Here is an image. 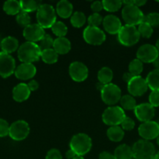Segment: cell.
<instances>
[{"label": "cell", "mask_w": 159, "mask_h": 159, "mask_svg": "<svg viewBox=\"0 0 159 159\" xmlns=\"http://www.w3.org/2000/svg\"><path fill=\"white\" fill-rule=\"evenodd\" d=\"M41 50L38 44L33 42H25L19 47L17 55L19 60L23 63H31L37 61L41 58Z\"/></svg>", "instance_id": "6da1fadb"}, {"label": "cell", "mask_w": 159, "mask_h": 159, "mask_svg": "<svg viewBox=\"0 0 159 159\" xmlns=\"http://www.w3.org/2000/svg\"><path fill=\"white\" fill-rule=\"evenodd\" d=\"M92 148V140L87 134L84 133L77 134L72 138L70 142V149L78 156L87 155Z\"/></svg>", "instance_id": "7a4b0ae2"}, {"label": "cell", "mask_w": 159, "mask_h": 159, "mask_svg": "<svg viewBox=\"0 0 159 159\" xmlns=\"http://www.w3.org/2000/svg\"><path fill=\"white\" fill-rule=\"evenodd\" d=\"M37 24L43 29L51 28L56 22V12L51 5L42 4L37 11L36 14Z\"/></svg>", "instance_id": "3957f363"}, {"label": "cell", "mask_w": 159, "mask_h": 159, "mask_svg": "<svg viewBox=\"0 0 159 159\" xmlns=\"http://www.w3.org/2000/svg\"><path fill=\"white\" fill-rule=\"evenodd\" d=\"M134 159H154L155 155V147L151 141L139 140L132 147Z\"/></svg>", "instance_id": "277c9868"}, {"label": "cell", "mask_w": 159, "mask_h": 159, "mask_svg": "<svg viewBox=\"0 0 159 159\" xmlns=\"http://www.w3.org/2000/svg\"><path fill=\"white\" fill-rule=\"evenodd\" d=\"M140 38V35L135 26L123 25L118 33V40L123 46H133L139 41Z\"/></svg>", "instance_id": "5b68a950"}, {"label": "cell", "mask_w": 159, "mask_h": 159, "mask_svg": "<svg viewBox=\"0 0 159 159\" xmlns=\"http://www.w3.org/2000/svg\"><path fill=\"white\" fill-rule=\"evenodd\" d=\"M126 113L122 107L117 106L108 107L102 113V121L104 124L110 127L118 126L126 118Z\"/></svg>", "instance_id": "8992f818"}, {"label": "cell", "mask_w": 159, "mask_h": 159, "mask_svg": "<svg viewBox=\"0 0 159 159\" xmlns=\"http://www.w3.org/2000/svg\"><path fill=\"white\" fill-rule=\"evenodd\" d=\"M122 16L126 24L137 26L144 21V14L140 8L134 5L124 6L122 10Z\"/></svg>", "instance_id": "52a82bcc"}, {"label": "cell", "mask_w": 159, "mask_h": 159, "mask_svg": "<svg viewBox=\"0 0 159 159\" xmlns=\"http://www.w3.org/2000/svg\"><path fill=\"white\" fill-rule=\"evenodd\" d=\"M121 89L118 85L113 83L104 85L101 90V97L103 102L112 107L115 105L122 97Z\"/></svg>", "instance_id": "ba28073f"}, {"label": "cell", "mask_w": 159, "mask_h": 159, "mask_svg": "<svg viewBox=\"0 0 159 159\" xmlns=\"http://www.w3.org/2000/svg\"><path fill=\"white\" fill-rule=\"evenodd\" d=\"M83 37L86 43L90 45H101L105 41L106 36L104 31L99 27L87 26L83 33Z\"/></svg>", "instance_id": "9c48e42d"}, {"label": "cell", "mask_w": 159, "mask_h": 159, "mask_svg": "<svg viewBox=\"0 0 159 159\" xmlns=\"http://www.w3.org/2000/svg\"><path fill=\"white\" fill-rule=\"evenodd\" d=\"M30 126L26 121L17 120L12 123L9 127V136L17 141L26 139L30 134Z\"/></svg>", "instance_id": "30bf717a"}, {"label": "cell", "mask_w": 159, "mask_h": 159, "mask_svg": "<svg viewBox=\"0 0 159 159\" xmlns=\"http://www.w3.org/2000/svg\"><path fill=\"white\" fill-rule=\"evenodd\" d=\"M159 57V53L155 46L146 43L138 48L137 51V59L143 63H153Z\"/></svg>", "instance_id": "8fae6325"}, {"label": "cell", "mask_w": 159, "mask_h": 159, "mask_svg": "<svg viewBox=\"0 0 159 159\" xmlns=\"http://www.w3.org/2000/svg\"><path fill=\"white\" fill-rule=\"evenodd\" d=\"M16 70L15 59L10 54L0 52V76L4 79L14 74Z\"/></svg>", "instance_id": "7c38bea8"}, {"label": "cell", "mask_w": 159, "mask_h": 159, "mask_svg": "<svg viewBox=\"0 0 159 159\" xmlns=\"http://www.w3.org/2000/svg\"><path fill=\"white\" fill-rule=\"evenodd\" d=\"M69 74L74 82H82L88 77L89 71L83 62L73 61L69 67Z\"/></svg>", "instance_id": "4fadbf2b"}, {"label": "cell", "mask_w": 159, "mask_h": 159, "mask_svg": "<svg viewBox=\"0 0 159 159\" xmlns=\"http://www.w3.org/2000/svg\"><path fill=\"white\" fill-rule=\"evenodd\" d=\"M138 133L146 141L156 139L159 135V125L154 120L142 123L138 127Z\"/></svg>", "instance_id": "5bb4252c"}, {"label": "cell", "mask_w": 159, "mask_h": 159, "mask_svg": "<svg viewBox=\"0 0 159 159\" xmlns=\"http://www.w3.org/2000/svg\"><path fill=\"white\" fill-rule=\"evenodd\" d=\"M127 89L132 96H141L147 91L146 79L141 76H135L127 83Z\"/></svg>", "instance_id": "9a60e30c"}, {"label": "cell", "mask_w": 159, "mask_h": 159, "mask_svg": "<svg viewBox=\"0 0 159 159\" xmlns=\"http://www.w3.org/2000/svg\"><path fill=\"white\" fill-rule=\"evenodd\" d=\"M23 35L26 41L36 43L40 41L45 35V29L37 23H33L23 28Z\"/></svg>", "instance_id": "2e32d148"}, {"label": "cell", "mask_w": 159, "mask_h": 159, "mask_svg": "<svg viewBox=\"0 0 159 159\" xmlns=\"http://www.w3.org/2000/svg\"><path fill=\"white\" fill-rule=\"evenodd\" d=\"M134 114L138 120L143 123L148 122L152 120L154 118L155 115V109L149 102H144L137 105L134 109Z\"/></svg>", "instance_id": "e0dca14e"}, {"label": "cell", "mask_w": 159, "mask_h": 159, "mask_svg": "<svg viewBox=\"0 0 159 159\" xmlns=\"http://www.w3.org/2000/svg\"><path fill=\"white\" fill-rule=\"evenodd\" d=\"M37 73V68L34 64L22 63L17 68H16L15 75L16 78L20 80H30L35 76Z\"/></svg>", "instance_id": "ac0fdd59"}, {"label": "cell", "mask_w": 159, "mask_h": 159, "mask_svg": "<svg viewBox=\"0 0 159 159\" xmlns=\"http://www.w3.org/2000/svg\"><path fill=\"white\" fill-rule=\"evenodd\" d=\"M102 25L104 30L112 35L118 34V31L123 26L119 19L114 15H107L103 18Z\"/></svg>", "instance_id": "d6986e66"}, {"label": "cell", "mask_w": 159, "mask_h": 159, "mask_svg": "<svg viewBox=\"0 0 159 159\" xmlns=\"http://www.w3.org/2000/svg\"><path fill=\"white\" fill-rule=\"evenodd\" d=\"M31 90L26 83H19L12 89V99L18 102H22L28 99L31 96Z\"/></svg>", "instance_id": "ffe728a7"}, {"label": "cell", "mask_w": 159, "mask_h": 159, "mask_svg": "<svg viewBox=\"0 0 159 159\" xmlns=\"http://www.w3.org/2000/svg\"><path fill=\"white\" fill-rule=\"evenodd\" d=\"M19 41L16 37L12 36H8L4 37L0 43V48L2 52L10 54L11 53L15 52L19 48Z\"/></svg>", "instance_id": "44dd1931"}, {"label": "cell", "mask_w": 159, "mask_h": 159, "mask_svg": "<svg viewBox=\"0 0 159 159\" xmlns=\"http://www.w3.org/2000/svg\"><path fill=\"white\" fill-rule=\"evenodd\" d=\"M73 6L70 2L67 0H61L56 5L55 12L61 18L67 19L73 15Z\"/></svg>", "instance_id": "7402d4cb"}, {"label": "cell", "mask_w": 159, "mask_h": 159, "mask_svg": "<svg viewBox=\"0 0 159 159\" xmlns=\"http://www.w3.org/2000/svg\"><path fill=\"white\" fill-rule=\"evenodd\" d=\"M52 48L58 54H66L71 50V43L66 37H57L54 40Z\"/></svg>", "instance_id": "603a6c76"}, {"label": "cell", "mask_w": 159, "mask_h": 159, "mask_svg": "<svg viewBox=\"0 0 159 159\" xmlns=\"http://www.w3.org/2000/svg\"><path fill=\"white\" fill-rule=\"evenodd\" d=\"M114 158L115 159H132V148L127 144H120L115 148L114 152Z\"/></svg>", "instance_id": "cb8c5ba5"}, {"label": "cell", "mask_w": 159, "mask_h": 159, "mask_svg": "<svg viewBox=\"0 0 159 159\" xmlns=\"http://www.w3.org/2000/svg\"><path fill=\"white\" fill-rule=\"evenodd\" d=\"M3 10L6 14L10 16L17 15L21 12V6L20 1L8 0L3 4Z\"/></svg>", "instance_id": "d4e9b609"}, {"label": "cell", "mask_w": 159, "mask_h": 159, "mask_svg": "<svg viewBox=\"0 0 159 159\" xmlns=\"http://www.w3.org/2000/svg\"><path fill=\"white\" fill-rule=\"evenodd\" d=\"M146 82L151 91L159 92V70L154 69L147 75Z\"/></svg>", "instance_id": "484cf974"}, {"label": "cell", "mask_w": 159, "mask_h": 159, "mask_svg": "<svg viewBox=\"0 0 159 159\" xmlns=\"http://www.w3.org/2000/svg\"><path fill=\"white\" fill-rule=\"evenodd\" d=\"M124 130L119 126L110 127L107 130V137L111 141L119 142L124 138Z\"/></svg>", "instance_id": "4316f807"}, {"label": "cell", "mask_w": 159, "mask_h": 159, "mask_svg": "<svg viewBox=\"0 0 159 159\" xmlns=\"http://www.w3.org/2000/svg\"><path fill=\"white\" fill-rule=\"evenodd\" d=\"M112 79H113V71L108 67H103L98 71V82L102 85H107V84L111 83Z\"/></svg>", "instance_id": "83f0119b"}, {"label": "cell", "mask_w": 159, "mask_h": 159, "mask_svg": "<svg viewBox=\"0 0 159 159\" xmlns=\"http://www.w3.org/2000/svg\"><path fill=\"white\" fill-rule=\"evenodd\" d=\"M41 58L45 64L52 65V64L56 63L58 61L59 54H57V52L53 48L44 50V51H41Z\"/></svg>", "instance_id": "f1b7e54d"}, {"label": "cell", "mask_w": 159, "mask_h": 159, "mask_svg": "<svg viewBox=\"0 0 159 159\" xmlns=\"http://www.w3.org/2000/svg\"><path fill=\"white\" fill-rule=\"evenodd\" d=\"M20 6H21V11L25 12H34V11H37V9L40 8V6L42 5L41 1L39 0H30V1H20Z\"/></svg>", "instance_id": "f546056e"}, {"label": "cell", "mask_w": 159, "mask_h": 159, "mask_svg": "<svg viewBox=\"0 0 159 159\" xmlns=\"http://www.w3.org/2000/svg\"><path fill=\"white\" fill-rule=\"evenodd\" d=\"M87 21V18L86 15L83 12H73V15L70 17V23L73 27L80 28L84 26Z\"/></svg>", "instance_id": "4dcf8cb0"}, {"label": "cell", "mask_w": 159, "mask_h": 159, "mask_svg": "<svg viewBox=\"0 0 159 159\" xmlns=\"http://www.w3.org/2000/svg\"><path fill=\"white\" fill-rule=\"evenodd\" d=\"M120 103H121L122 108L126 110H134V109L137 107L136 99L131 95H125L122 96L120 99Z\"/></svg>", "instance_id": "1f68e13d"}, {"label": "cell", "mask_w": 159, "mask_h": 159, "mask_svg": "<svg viewBox=\"0 0 159 159\" xmlns=\"http://www.w3.org/2000/svg\"><path fill=\"white\" fill-rule=\"evenodd\" d=\"M51 29L53 34L57 37H64L68 33V27L65 23L61 21H56Z\"/></svg>", "instance_id": "d6a6232c"}, {"label": "cell", "mask_w": 159, "mask_h": 159, "mask_svg": "<svg viewBox=\"0 0 159 159\" xmlns=\"http://www.w3.org/2000/svg\"><path fill=\"white\" fill-rule=\"evenodd\" d=\"M143 69V62L137 58L133 59L129 65V72L133 76H140Z\"/></svg>", "instance_id": "836d02e7"}, {"label": "cell", "mask_w": 159, "mask_h": 159, "mask_svg": "<svg viewBox=\"0 0 159 159\" xmlns=\"http://www.w3.org/2000/svg\"><path fill=\"white\" fill-rule=\"evenodd\" d=\"M103 9L108 12H113L118 11L123 6V2L119 0L110 1V0H104L102 1Z\"/></svg>", "instance_id": "e575fe53"}, {"label": "cell", "mask_w": 159, "mask_h": 159, "mask_svg": "<svg viewBox=\"0 0 159 159\" xmlns=\"http://www.w3.org/2000/svg\"><path fill=\"white\" fill-rule=\"evenodd\" d=\"M137 30L140 37L143 38H150L153 34V27L146 22H143L139 24Z\"/></svg>", "instance_id": "d590c367"}, {"label": "cell", "mask_w": 159, "mask_h": 159, "mask_svg": "<svg viewBox=\"0 0 159 159\" xmlns=\"http://www.w3.org/2000/svg\"><path fill=\"white\" fill-rule=\"evenodd\" d=\"M53 43H54V40L51 37V35L49 34H46L44 36L43 38L38 42V46L40 48V49L42 51L47 49H51L53 48Z\"/></svg>", "instance_id": "8d00e7d4"}, {"label": "cell", "mask_w": 159, "mask_h": 159, "mask_svg": "<svg viewBox=\"0 0 159 159\" xmlns=\"http://www.w3.org/2000/svg\"><path fill=\"white\" fill-rule=\"evenodd\" d=\"M16 20H17V23L20 26H23V28L31 24V16H30L27 12H23V11H21L20 13L17 14V17H16Z\"/></svg>", "instance_id": "74e56055"}, {"label": "cell", "mask_w": 159, "mask_h": 159, "mask_svg": "<svg viewBox=\"0 0 159 159\" xmlns=\"http://www.w3.org/2000/svg\"><path fill=\"white\" fill-rule=\"evenodd\" d=\"M151 25L153 28L159 26V13L158 12H151L145 16L144 21Z\"/></svg>", "instance_id": "f35d334b"}, {"label": "cell", "mask_w": 159, "mask_h": 159, "mask_svg": "<svg viewBox=\"0 0 159 159\" xmlns=\"http://www.w3.org/2000/svg\"><path fill=\"white\" fill-rule=\"evenodd\" d=\"M103 17L99 13H93L87 18V23L88 26L98 27L102 23Z\"/></svg>", "instance_id": "ab89813d"}, {"label": "cell", "mask_w": 159, "mask_h": 159, "mask_svg": "<svg viewBox=\"0 0 159 159\" xmlns=\"http://www.w3.org/2000/svg\"><path fill=\"white\" fill-rule=\"evenodd\" d=\"M121 127L123 130L130 131V130H133V128L135 127V122L132 118L126 116V118L121 123Z\"/></svg>", "instance_id": "60d3db41"}, {"label": "cell", "mask_w": 159, "mask_h": 159, "mask_svg": "<svg viewBox=\"0 0 159 159\" xmlns=\"http://www.w3.org/2000/svg\"><path fill=\"white\" fill-rule=\"evenodd\" d=\"M9 127L10 125L6 120L0 118V138H4L9 135Z\"/></svg>", "instance_id": "b9f144b4"}, {"label": "cell", "mask_w": 159, "mask_h": 159, "mask_svg": "<svg viewBox=\"0 0 159 159\" xmlns=\"http://www.w3.org/2000/svg\"><path fill=\"white\" fill-rule=\"evenodd\" d=\"M149 103L154 108L159 107V92L151 91L149 95Z\"/></svg>", "instance_id": "7bdbcfd3"}, {"label": "cell", "mask_w": 159, "mask_h": 159, "mask_svg": "<svg viewBox=\"0 0 159 159\" xmlns=\"http://www.w3.org/2000/svg\"><path fill=\"white\" fill-rule=\"evenodd\" d=\"M45 159H62V156L59 150L56 148H51L47 152Z\"/></svg>", "instance_id": "ee69618b"}, {"label": "cell", "mask_w": 159, "mask_h": 159, "mask_svg": "<svg viewBox=\"0 0 159 159\" xmlns=\"http://www.w3.org/2000/svg\"><path fill=\"white\" fill-rule=\"evenodd\" d=\"M90 9L93 11L94 13H99V12H101L103 9V5L102 2L100 1H95L90 6Z\"/></svg>", "instance_id": "f6af8a7d"}, {"label": "cell", "mask_w": 159, "mask_h": 159, "mask_svg": "<svg viewBox=\"0 0 159 159\" xmlns=\"http://www.w3.org/2000/svg\"><path fill=\"white\" fill-rule=\"evenodd\" d=\"M27 86L29 87L31 92L36 91V90L38 89L39 84H38V82H37L36 80H31L27 83Z\"/></svg>", "instance_id": "bcb514c9"}, {"label": "cell", "mask_w": 159, "mask_h": 159, "mask_svg": "<svg viewBox=\"0 0 159 159\" xmlns=\"http://www.w3.org/2000/svg\"><path fill=\"white\" fill-rule=\"evenodd\" d=\"M99 159H115L114 155L108 152H102L100 153Z\"/></svg>", "instance_id": "7dc6e473"}, {"label": "cell", "mask_w": 159, "mask_h": 159, "mask_svg": "<svg viewBox=\"0 0 159 159\" xmlns=\"http://www.w3.org/2000/svg\"><path fill=\"white\" fill-rule=\"evenodd\" d=\"M133 77H135V76H133L132 74H131V73H129V71H128V72H126L124 75H123V80L126 82V83H128V82H129V81H130Z\"/></svg>", "instance_id": "c3c4849f"}, {"label": "cell", "mask_w": 159, "mask_h": 159, "mask_svg": "<svg viewBox=\"0 0 159 159\" xmlns=\"http://www.w3.org/2000/svg\"><path fill=\"white\" fill-rule=\"evenodd\" d=\"M76 156V155L75 154V152H73V151H72L71 149H69V150L65 152V158L67 159H73Z\"/></svg>", "instance_id": "681fc988"}, {"label": "cell", "mask_w": 159, "mask_h": 159, "mask_svg": "<svg viewBox=\"0 0 159 159\" xmlns=\"http://www.w3.org/2000/svg\"><path fill=\"white\" fill-rule=\"evenodd\" d=\"M146 3L147 1H145V0H133V5L137 6L138 8H140V6H144Z\"/></svg>", "instance_id": "f907efd6"}, {"label": "cell", "mask_w": 159, "mask_h": 159, "mask_svg": "<svg viewBox=\"0 0 159 159\" xmlns=\"http://www.w3.org/2000/svg\"><path fill=\"white\" fill-rule=\"evenodd\" d=\"M153 66L154 67V69L159 70V57L153 62Z\"/></svg>", "instance_id": "816d5d0a"}, {"label": "cell", "mask_w": 159, "mask_h": 159, "mask_svg": "<svg viewBox=\"0 0 159 159\" xmlns=\"http://www.w3.org/2000/svg\"><path fill=\"white\" fill-rule=\"evenodd\" d=\"M154 46H155L156 49L157 50V51H158V53H159V37H158V39L157 40V41H156V43Z\"/></svg>", "instance_id": "f5cc1de1"}, {"label": "cell", "mask_w": 159, "mask_h": 159, "mask_svg": "<svg viewBox=\"0 0 159 159\" xmlns=\"http://www.w3.org/2000/svg\"><path fill=\"white\" fill-rule=\"evenodd\" d=\"M154 159H159V152L155 154V155H154Z\"/></svg>", "instance_id": "db71d44e"}, {"label": "cell", "mask_w": 159, "mask_h": 159, "mask_svg": "<svg viewBox=\"0 0 159 159\" xmlns=\"http://www.w3.org/2000/svg\"><path fill=\"white\" fill-rule=\"evenodd\" d=\"M73 159H84V158L83 156H78V155H76L75 158H73Z\"/></svg>", "instance_id": "11a10c76"}, {"label": "cell", "mask_w": 159, "mask_h": 159, "mask_svg": "<svg viewBox=\"0 0 159 159\" xmlns=\"http://www.w3.org/2000/svg\"><path fill=\"white\" fill-rule=\"evenodd\" d=\"M156 141H157V145L159 146V135H158V136L157 137V138H156Z\"/></svg>", "instance_id": "9f6ffc18"}, {"label": "cell", "mask_w": 159, "mask_h": 159, "mask_svg": "<svg viewBox=\"0 0 159 159\" xmlns=\"http://www.w3.org/2000/svg\"><path fill=\"white\" fill-rule=\"evenodd\" d=\"M155 122H156V123H157V124H158V125H159V118H158V119H157V120H155Z\"/></svg>", "instance_id": "6f0895ef"}]
</instances>
